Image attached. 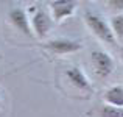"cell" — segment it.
<instances>
[{
    "instance_id": "cell-1",
    "label": "cell",
    "mask_w": 123,
    "mask_h": 117,
    "mask_svg": "<svg viewBox=\"0 0 123 117\" xmlns=\"http://www.w3.org/2000/svg\"><path fill=\"white\" fill-rule=\"evenodd\" d=\"M84 20H86V25L89 27V30L98 39L108 42V44H112V42H114L115 36H114V33H112L109 24L103 17H100L98 14H93V13H86V14H84Z\"/></svg>"
},
{
    "instance_id": "cell-2",
    "label": "cell",
    "mask_w": 123,
    "mask_h": 117,
    "mask_svg": "<svg viewBox=\"0 0 123 117\" xmlns=\"http://www.w3.org/2000/svg\"><path fill=\"white\" fill-rule=\"evenodd\" d=\"M90 63H92L95 75L100 78H108L114 70V59L108 52L93 50L90 55Z\"/></svg>"
},
{
    "instance_id": "cell-3",
    "label": "cell",
    "mask_w": 123,
    "mask_h": 117,
    "mask_svg": "<svg viewBox=\"0 0 123 117\" xmlns=\"http://www.w3.org/2000/svg\"><path fill=\"white\" fill-rule=\"evenodd\" d=\"M81 42L73 41V39H67V38H58V39H51L45 44V48L50 50L51 53L56 55H69V53H75V52L81 50Z\"/></svg>"
},
{
    "instance_id": "cell-4",
    "label": "cell",
    "mask_w": 123,
    "mask_h": 117,
    "mask_svg": "<svg viewBox=\"0 0 123 117\" xmlns=\"http://www.w3.org/2000/svg\"><path fill=\"white\" fill-rule=\"evenodd\" d=\"M50 28H51V19L45 11L39 9L31 16V31L39 39H44L47 36Z\"/></svg>"
},
{
    "instance_id": "cell-5",
    "label": "cell",
    "mask_w": 123,
    "mask_h": 117,
    "mask_svg": "<svg viewBox=\"0 0 123 117\" xmlns=\"http://www.w3.org/2000/svg\"><path fill=\"white\" fill-rule=\"evenodd\" d=\"M50 9L55 20H62L66 17H70L75 13L76 2H73V0H55V2H50Z\"/></svg>"
},
{
    "instance_id": "cell-6",
    "label": "cell",
    "mask_w": 123,
    "mask_h": 117,
    "mask_svg": "<svg viewBox=\"0 0 123 117\" xmlns=\"http://www.w3.org/2000/svg\"><path fill=\"white\" fill-rule=\"evenodd\" d=\"M66 77L76 89H80V91H90L92 89L89 78L86 77V73H84L80 67H76V66L69 67V69L66 70Z\"/></svg>"
},
{
    "instance_id": "cell-7",
    "label": "cell",
    "mask_w": 123,
    "mask_h": 117,
    "mask_svg": "<svg viewBox=\"0 0 123 117\" xmlns=\"http://www.w3.org/2000/svg\"><path fill=\"white\" fill-rule=\"evenodd\" d=\"M9 20L11 24L17 28L19 31H22L24 34L27 36H31V25H30V20H28V16L27 13L24 11L22 8H14L9 11Z\"/></svg>"
},
{
    "instance_id": "cell-8",
    "label": "cell",
    "mask_w": 123,
    "mask_h": 117,
    "mask_svg": "<svg viewBox=\"0 0 123 117\" xmlns=\"http://www.w3.org/2000/svg\"><path fill=\"white\" fill-rule=\"evenodd\" d=\"M105 102L114 108H123V86H111L103 95Z\"/></svg>"
},
{
    "instance_id": "cell-9",
    "label": "cell",
    "mask_w": 123,
    "mask_h": 117,
    "mask_svg": "<svg viewBox=\"0 0 123 117\" xmlns=\"http://www.w3.org/2000/svg\"><path fill=\"white\" fill-rule=\"evenodd\" d=\"M111 30L114 33V36L123 38V16H114L111 19Z\"/></svg>"
},
{
    "instance_id": "cell-10",
    "label": "cell",
    "mask_w": 123,
    "mask_h": 117,
    "mask_svg": "<svg viewBox=\"0 0 123 117\" xmlns=\"http://www.w3.org/2000/svg\"><path fill=\"white\" fill-rule=\"evenodd\" d=\"M100 117H123V108H114L106 105L100 109Z\"/></svg>"
},
{
    "instance_id": "cell-11",
    "label": "cell",
    "mask_w": 123,
    "mask_h": 117,
    "mask_svg": "<svg viewBox=\"0 0 123 117\" xmlns=\"http://www.w3.org/2000/svg\"><path fill=\"white\" fill-rule=\"evenodd\" d=\"M108 5L115 9H123V0H109Z\"/></svg>"
},
{
    "instance_id": "cell-12",
    "label": "cell",
    "mask_w": 123,
    "mask_h": 117,
    "mask_svg": "<svg viewBox=\"0 0 123 117\" xmlns=\"http://www.w3.org/2000/svg\"><path fill=\"white\" fill-rule=\"evenodd\" d=\"M0 103H2V102H0Z\"/></svg>"
}]
</instances>
